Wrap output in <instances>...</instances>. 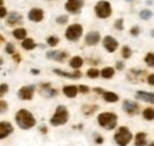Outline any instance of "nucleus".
Listing matches in <instances>:
<instances>
[{"label": "nucleus", "instance_id": "0eeeda50", "mask_svg": "<svg viewBox=\"0 0 154 146\" xmlns=\"http://www.w3.org/2000/svg\"><path fill=\"white\" fill-rule=\"evenodd\" d=\"M140 105L136 102V101H133V100H125L123 103H122V110L125 113H127L128 115L133 116V115H136L140 113Z\"/></svg>", "mask_w": 154, "mask_h": 146}, {"label": "nucleus", "instance_id": "b1692460", "mask_svg": "<svg viewBox=\"0 0 154 146\" xmlns=\"http://www.w3.org/2000/svg\"><path fill=\"white\" fill-rule=\"evenodd\" d=\"M21 46L25 50H33L36 48V43H35V40L32 38H25L21 42Z\"/></svg>", "mask_w": 154, "mask_h": 146}, {"label": "nucleus", "instance_id": "4be33fe9", "mask_svg": "<svg viewBox=\"0 0 154 146\" xmlns=\"http://www.w3.org/2000/svg\"><path fill=\"white\" fill-rule=\"evenodd\" d=\"M58 93L57 90L55 89V88H52L51 86H49V87H44V88H42V95L44 96V97H46V99H51V97H54V96H56Z\"/></svg>", "mask_w": 154, "mask_h": 146}, {"label": "nucleus", "instance_id": "f8f14e48", "mask_svg": "<svg viewBox=\"0 0 154 146\" xmlns=\"http://www.w3.org/2000/svg\"><path fill=\"white\" fill-rule=\"evenodd\" d=\"M27 18H29V20H31L33 23H40L44 19V11L42 8H39V7L31 8L29 14H27Z\"/></svg>", "mask_w": 154, "mask_h": 146}, {"label": "nucleus", "instance_id": "a19ab883", "mask_svg": "<svg viewBox=\"0 0 154 146\" xmlns=\"http://www.w3.org/2000/svg\"><path fill=\"white\" fill-rule=\"evenodd\" d=\"M125 68H126V65H125V63L122 62V61H119V62H116V64H115V70H125Z\"/></svg>", "mask_w": 154, "mask_h": 146}, {"label": "nucleus", "instance_id": "864d4df0", "mask_svg": "<svg viewBox=\"0 0 154 146\" xmlns=\"http://www.w3.org/2000/svg\"><path fill=\"white\" fill-rule=\"evenodd\" d=\"M49 1H54V0H49Z\"/></svg>", "mask_w": 154, "mask_h": 146}, {"label": "nucleus", "instance_id": "ea45409f", "mask_svg": "<svg viewBox=\"0 0 154 146\" xmlns=\"http://www.w3.org/2000/svg\"><path fill=\"white\" fill-rule=\"evenodd\" d=\"M58 50H50V51H48L46 52V58L48 59H51V61H54V58H55V56H56V54H57Z\"/></svg>", "mask_w": 154, "mask_h": 146}, {"label": "nucleus", "instance_id": "9d476101", "mask_svg": "<svg viewBox=\"0 0 154 146\" xmlns=\"http://www.w3.org/2000/svg\"><path fill=\"white\" fill-rule=\"evenodd\" d=\"M102 45H103V48L108 51V52H115L116 50H117V48H119V42H117V39H116L115 37L113 36H106L103 39H102Z\"/></svg>", "mask_w": 154, "mask_h": 146}, {"label": "nucleus", "instance_id": "2f4dec72", "mask_svg": "<svg viewBox=\"0 0 154 146\" xmlns=\"http://www.w3.org/2000/svg\"><path fill=\"white\" fill-rule=\"evenodd\" d=\"M87 76H88L89 78H97V77L100 76V70H98L97 68H90V69H88V71H87Z\"/></svg>", "mask_w": 154, "mask_h": 146}, {"label": "nucleus", "instance_id": "9b49d317", "mask_svg": "<svg viewBox=\"0 0 154 146\" xmlns=\"http://www.w3.org/2000/svg\"><path fill=\"white\" fill-rule=\"evenodd\" d=\"M84 42L88 46H95L97 45L100 42H101V35L98 31H90L85 38H84Z\"/></svg>", "mask_w": 154, "mask_h": 146}, {"label": "nucleus", "instance_id": "8fccbe9b", "mask_svg": "<svg viewBox=\"0 0 154 146\" xmlns=\"http://www.w3.org/2000/svg\"><path fill=\"white\" fill-rule=\"evenodd\" d=\"M125 1H126V2H129V4H131V2H134L135 0H125Z\"/></svg>", "mask_w": 154, "mask_h": 146}, {"label": "nucleus", "instance_id": "a18cd8bd", "mask_svg": "<svg viewBox=\"0 0 154 146\" xmlns=\"http://www.w3.org/2000/svg\"><path fill=\"white\" fill-rule=\"evenodd\" d=\"M103 141H104V140H103L102 137H96V138H95V143H96V144H103Z\"/></svg>", "mask_w": 154, "mask_h": 146}, {"label": "nucleus", "instance_id": "603ef678", "mask_svg": "<svg viewBox=\"0 0 154 146\" xmlns=\"http://www.w3.org/2000/svg\"><path fill=\"white\" fill-rule=\"evenodd\" d=\"M147 146H154V144H153V143H151L149 145H147Z\"/></svg>", "mask_w": 154, "mask_h": 146}, {"label": "nucleus", "instance_id": "f704fd0d", "mask_svg": "<svg viewBox=\"0 0 154 146\" xmlns=\"http://www.w3.org/2000/svg\"><path fill=\"white\" fill-rule=\"evenodd\" d=\"M114 27H115L116 30H119V31H122L125 29V26H123V18L116 19L115 23H114Z\"/></svg>", "mask_w": 154, "mask_h": 146}, {"label": "nucleus", "instance_id": "49530a36", "mask_svg": "<svg viewBox=\"0 0 154 146\" xmlns=\"http://www.w3.org/2000/svg\"><path fill=\"white\" fill-rule=\"evenodd\" d=\"M40 132H42V133H46V132H48L46 126H40Z\"/></svg>", "mask_w": 154, "mask_h": 146}, {"label": "nucleus", "instance_id": "473e14b6", "mask_svg": "<svg viewBox=\"0 0 154 146\" xmlns=\"http://www.w3.org/2000/svg\"><path fill=\"white\" fill-rule=\"evenodd\" d=\"M68 21H69V16L68 14H60L56 18V23L58 25H65V24H68Z\"/></svg>", "mask_w": 154, "mask_h": 146}, {"label": "nucleus", "instance_id": "ddd939ff", "mask_svg": "<svg viewBox=\"0 0 154 146\" xmlns=\"http://www.w3.org/2000/svg\"><path fill=\"white\" fill-rule=\"evenodd\" d=\"M13 125L8 121H0V140L7 138L11 133H13Z\"/></svg>", "mask_w": 154, "mask_h": 146}, {"label": "nucleus", "instance_id": "cd10ccee", "mask_svg": "<svg viewBox=\"0 0 154 146\" xmlns=\"http://www.w3.org/2000/svg\"><path fill=\"white\" fill-rule=\"evenodd\" d=\"M68 56H69V54H68L66 51L58 50L56 56H55V58H54V61H55V62H58V63H63V62L68 58Z\"/></svg>", "mask_w": 154, "mask_h": 146}, {"label": "nucleus", "instance_id": "c9c22d12", "mask_svg": "<svg viewBox=\"0 0 154 146\" xmlns=\"http://www.w3.org/2000/svg\"><path fill=\"white\" fill-rule=\"evenodd\" d=\"M140 32H141V29H140L139 25H134V26L129 30V33H131L133 37H137L139 35H140Z\"/></svg>", "mask_w": 154, "mask_h": 146}, {"label": "nucleus", "instance_id": "c85d7f7f", "mask_svg": "<svg viewBox=\"0 0 154 146\" xmlns=\"http://www.w3.org/2000/svg\"><path fill=\"white\" fill-rule=\"evenodd\" d=\"M132 55H133L132 49L128 45H123L122 49H121V56H122V58L123 59H128V58L132 57Z\"/></svg>", "mask_w": 154, "mask_h": 146}, {"label": "nucleus", "instance_id": "4468645a", "mask_svg": "<svg viewBox=\"0 0 154 146\" xmlns=\"http://www.w3.org/2000/svg\"><path fill=\"white\" fill-rule=\"evenodd\" d=\"M136 99L142 101V102H146V103H151L153 105L154 103V95L153 93H148V91H143V90H139L136 91L135 94Z\"/></svg>", "mask_w": 154, "mask_h": 146}, {"label": "nucleus", "instance_id": "423d86ee", "mask_svg": "<svg viewBox=\"0 0 154 146\" xmlns=\"http://www.w3.org/2000/svg\"><path fill=\"white\" fill-rule=\"evenodd\" d=\"M83 35V26L81 24L69 25L65 30V38L70 42H77Z\"/></svg>", "mask_w": 154, "mask_h": 146}, {"label": "nucleus", "instance_id": "de8ad7c7", "mask_svg": "<svg viewBox=\"0 0 154 146\" xmlns=\"http://www.w3.org/2000/svg\"><path fill=\"white\" fill-rule=\"evenodd\" d=\"M40 73L38 69H31V74H33V75H38Z\"/></svg>", "mask_w": 154, "mask_h": 146}, {"label": "nucleus", "instance_id": "6e6552de", "mask_svg": "<svg viewBox=\"0 0 154 146\" xmlns=\"http://www.w3.org/2000/svg\"><path fill=\"white\" fill-rule=\"evenodd\" d=\"M36 87L30 84V86H23L18 90V99L21 101H30L33 97Z\"/></svg>", "mask_w": 154, "mask_h": 146}, {"label": "nucleus", "instance_id": "f03ea898", "mask_svg": "<svg viewBox=\"0 0 154 146\" xmlns=\"http://www.w3.org/2000/svg\"><path fill=\"white\" fill-rule=\"evenodd\" d=\"M97 122L102 128L107 131H112L117 127V115L113 112H103L98 114Z\"/></svg>", "mask_w": 154, "mask_h": 146}, {"label": "nucleus", "instance_id": "39448f33", "mask_svg": "<svg viewBox=\"0 0 154 146\" xmlns=\"http://www.w3.org/2000/svg\"><path fill=\"white\" fill-rule=\"evenodd\" d=\"M94 11H95L96 17L100 19H107L113 14V7H112L110 2L107 1V0H100V1H97Z\"/></svg>", "mask_w": 154, "mask_h": 146}, {"label": "nucleus", "instance_id": "e433bc0d", "mask_svg": "<svg viewBox=\"0 0 154 146\" xmlns=\"http://www.w3.org/2000/svg\"><path fill=\"white\" fill-rule=\"evenodd\" d=\"M8 91V84L7 83H1L0 84V97L4 96Z\"/></svg>", "mask_w": 154, "mask_h": 146}, {"label": "nucleus", "instance_id": "412c9836", "mask_svg": "<svg viewBox=\"0 0 154 146\" xmlns=\"http://www.w3.org/2000/svg\"><path fill=\"white\" fill-rule=\"evenodd\" d=\"M114 75H115V69L112 68V67H106V68H103L102 70H100V76H102V77L106 78V80L112 78Z\"/></svg>", "mask_w": 154, "mask_h": 146}, {"label": "nucleus", "instance_id": "393cba45", "mask_svg": "<svg viewBox=\"0 0 154 146\" xmlns=\"http://www.w3.org/2000/svg\"><path fill=\"white\" fill-rule=\"evenodd\" d=\"M97 108H98L97 105H85V106L82 107V112H83V114L85 116H89V115L94 114L97 110Z\"/></svg>", "mask_w": 154, "mask_h": 146}, {"label": "nucleus", "instance_id": "37998d69", "mask_svg": "<svg viewBox=\"0 0 154 146\" xmlns=\"http://www.w3.org/2000/svg\"><path fill=\"white\" fill-rule=\"evenodd\" d=\"M147 83L149 86H154V74H149L147 76Z\"/></svg>", "mask_w": 154, "mask_h": 146}, {"label": "nucleus", "instance_id": "c756f323", "mask_svg": "<svg viewBox=\"0 0 154 146\" xmlns=\"http://www.w3.org/2000/svg\"><path fill=\"white\" fill-rule=\"evenodd\" d=\"M145 63L149 67V68H153L154 67V55L152 51L147 52L146 56H145Z\"/></svg>", "mask_w": 154, "mask_h": 146}, {"label": "nucleus", "instance_id": "79ce46f5", "mask_svg": "<svg viewBox=\"0 0 154 146\" xmlns=\"http://www.w3.org/2000/svg\"><path fill=\"white\" fill-rule=\"evenodd\" d=\"M7 8L5 6H0V18H5L7 17Z\"/></svg>", "mask_w": 154, "mask_h": 146}, {"label": "nucleus", "instance_id": "3c124183", "mask_svg": "<svg viewBox=\"0 0 154 146\" xmlns=\"http://www.w3.org/2000/svg\"><path fill=\"white\" fill-rule=\"evenodd\" d=\"M4 5V0H0V6H2Z\"/></svg>", "mask_w": 154, "mask_h": 146}, {"label": "nucleus", "instance_id": "f3484780", "mask_svg": "<svg viewBox=\"0 0 154 146\" xmlns=\"http://www.w3.org/2000/svg\"><path fill=\"white\" fill-rule=\"evenodd\" d=\"M135 140L134 146H147L148 141H147V133L145 132H137L135 134Z\"/></svg>", "mask_w": 154, "mask_h": 146}, {"label": "nucleus", "instance_id": "a878e982", "mask_svg": "<svg viewBox=\"0 0 154 146\" xmlns=\"http://www.w3.org/2000/svg\"><path fill=\"white\" fill-rule=\"evenodd\" d=\"M142 116L145 120H148V121H153L154 120V108L151 106V107H147L145 108L143 112H142Z\"/></svg>", "mask_w": 154, "mask_h": 146}, {"label": "nucleus", "instance_id": "7c9ffc66", "mask_svg": "<svg viewBox=\"0 0 154 146\" xmlns=\"http://www.w3.org/2000/svg\"><path fill=\"white\" fill-rule=\"evenodd\" d=\"M46 42H48V45H49V46L55 48V46H57L58 44H59V38H58L57 36H50V37H48Z\"/></svg>", "mask_w": 154, "mask_h": 146}, {"label": "nucleus", "instance_id": "5701e85b", "mask_svg": "<svg viewBox=\"0 0 154 146\" xmlns=\"http://www.w3.org/2000/svg\"><path fill=\"white\" fill-rule=\"evenodd\" d=\"M12 35H13V37H14L16 39L23 40V39H25L26 36H27V31H26V29H24V27H18V29L13 30Z\"/></svg>", "mask_w": 154, "mask_h": 146}, {"label": "nucleus", "instance_id": "7ed1b4c3", "mask_svg": "<svg viewBox=\"0 0 154 146\" xmlns=\"http://www.w3.org/2000/svg\"><path fill=\"white\" fill-rule=\"evenodd\" d=\"M69 121V112L66 110L65 106L59 105L56 108L55 114L52 115V118L50 119V124L54 127H58V126H63Z\"/></svg>", "mask_w": 154, "mask_h": 146}, {"label": "nucleus", "instance_id": "4c0bfd02", "mask_svg": "<svg viewBox=\"0 0 154 146\" xmlns=\"http://www.w3.org/2000/svg\"><path fill=\"white\" fill-rule=\"evenodd\" d=\"M77 88H78V93H82V94H88L90 91V88L88 86H85V84H81Z\"/></svg>", "mask_w": 154, "mask_h": 146}, {"label": "nucleus", "instance_id": "20e7f679", "mask_svg": "<svg viewBox=\"0 0 154 146\" xmlns=\"http://www.w3.org/2000/svg\"><path fill=\"white\" fill-rule=\"evenodd\" d=\"M133 139V133L127 126H120L114 134V140L119 146H127Z\"/></svg>", "mask_w": 154, "mask_h": 146}, {"label": "nucleus", "instance_id": "58836bf2", "mask_svg": "<svg viewBox=\"0 0 154 146\" xmlns=\"http://www.w3.org/2000/svg\"><path fill=\"white\" fill-rule=\"evenodd\" d=\"M8 110V103L5 100H0V113H5Z\"/></svg>", "mask_w": 154, "mask_h": 146}, {"label": "nucleus", "instance_id": "2eb2a0df", "mask_svg": "<svg viewBox=\"0 0 154 146\" xmlns=\"http://www.w3.org/2000/svg\"><path fill=\"white\" fill-rule=\"evenodd\" d=\"M23 23V16L20 14L19 12H10L7 13V25L10 26H13V25H17V24H21Z\"/></svg>", "mask_w": 154, "mask_h": 146}, {"label": "nucleus", "instance_id": "72a5a7b5", "mask_svg": "<svg viewBox=\"0 0 154 146\" xmlns=\"http://www.w3.org/2000/svg\"><path fill=\"white\" fill-rule=\"evenodd\" d=\"M6 52H7L8 55H14V54H16V46L13 45V43L8 42V43L6 44Z\"/></svg>", "mask_w": 154, "mask_h": 146}, {"label": "nucleus", "instance_id": "1a4fd4ad", "mask_svg": "<svg viewBox=\"0 0 154 146\" xmlns=\"http://www.w3.org/2000/svg\"><path fill=\"white\" fill-rule=\"evenodd\" d=\"M84 6V0H66L65 2V10L69 13L77 14Z\"/></svg>", "mask_w": 154, "mask_h": 146}, {"label": "nucleus", "instance_id": "aec40b11", "mask_svg": "<svg viewBox=\"0 0 154 146\" xmlns=\"http://www.w3.org/2000/svg\"><path fill=\"white\" fill-rule=\"evenodd\" d=\"M83 63H84V59H83L82 57H79V56H74V57L70 59L69 65H70L72 69H76V70H77V69L82 68Z\"/></svg>", "mask_w": 154, "mask_h": 146}, {"label": "nucleus", "instance_id": "a211bd4d", "mask_svg": "<svg viewBox=\"0 0 154 146\" xmlns=\"http://www.w3.org/2000/svg\"><path fill=\"white\" fill-rule=\"evenodd\" d=\"M63 94L66 97H69V99H74V97H76L77 94H78V88H77V86H74V84L65 86L63 88Z\"/></svg>", "mask_w": 154, "mask_h": 146}, {"label": "nucleus", "instance_id": "c03bdc74", "mask_svg": "<svg viewBox=\"0 0 154 146\" xmlns=\"http://www.w3.org/2000/svg\"><path fill=\"white\" fill-rule=\"evenodd\" d=\"M93 90L95 91L96 94H101V95H102V94H103V93L106 91V90H104V89H103V88H100V87H96V88H94Z\"/></svg>", "mask_w": 154, "mask_h": 146}, {"label": "nucleus", "instance_id": "09e8293b", "mask_svg": "<svg viewBox=\"0 0 154 146\" xmlns=\"http://www.w3.org/2000/svg\"><path fill=\"white\" fill-rule=\"evenodd\" d=\"M13 58H14V61H17V62H20V56L18 55V54L13 55Z\"/></svg>", "mask_w": 154, "mask_h": 146}, {"label": "nucleus", "instance_id": "dca6fc26", "mask_svg": "<svg viewBox=\"0 0 154 146\" xmlns=\"http://www.w3.org/2000/svg\"><path fill=\"white\" fill-rule=\"evenodd\" d=\"M54 73L58 75V76H62V77H66V78H72V80H78L82 77V73L79 70H74L72 73H65L60 69H54Z\"/></svg>", "mask_w": 154, "mask_h": 146}, {"label": "nucleus", "instance_id": "bb28decb", "mask_svg": "<svg viewBox=\"0 0 154 146\" xmlns=\"http://www.w3.org/2000/svg\"><path fill=\"white\" fill-rule=\"evenodd\" d=\"M139 16H140V18L142 19V20L148 21L149 19H152V17H153V11L152 10H148V8H143V10L140 11Z\"/></svg>", "mask_w": 154, "mask_h": 146}, {"label": "nucleus", "instance_id": "f257e3e1", "mask_svg": "<svg viewBox=\"0 0 154 146\" xmlns=\"http://www.w3.org/2000/svg\"><path fill=\"white\" fill-rule=\"evenodd\" d=\"M16 122L18 125V127L21 129H31L32 127L36 126L37 121L35 115L30 112V110H19L16 114Z\"/></svg>", "mask_w": 154, "mask_h": 146}, {"label": "nucleus", "instance_id": "6ab92c4d", "mask_svg": "<svg viewBox=\"0 0 154 146\" xmlns=\"http://www.w3.org/2000/svg\"><path fill=\"white\" fill-rule=\"evenodd\" d=\"M102 97H103V100L106 101V102H108V103H115L119 101V95L114 93V91H104L103 94H102Z\"/></svg>", "mask_w": 154, "mask_h": 146}]
</instances>
